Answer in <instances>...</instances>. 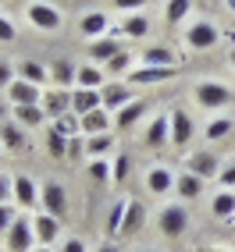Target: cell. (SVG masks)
<instances>
[{"instance_id": "5b68a950", "label": "cell", "mask_w": 235, "mask_h": 252, "mask_svg": "<svg viewBox=\"0 0 235 252\" xmlns=\"http://www.w3.org/2000/svg\"><path fill=\"white\" fill-rule=\"evenodd\" d=\"M7 99L14 107H39L43 103V99H39V86H32V82H25V78H14L7 86Z\"/></svg>"}, {"instance_id": "f5cc1de1", "label": "cell", "mask_w": 235, "mask_h": 252, "mask_svg": "<svg viewBox=\"0 0 235 252\" xmlns=\"http://www.w3.org/2000/svg\"><path fill=\"white\" fill-rule=\"evenodd\" d=\"M228 7H232V11H235V0H228Z\"/></svg>"}, {"instance_id": "cb8c5ba5", "label": "cell", "mask_w": 235, "mask_h": 252, "mask_svg": "<svg viewBox=\"0 0 235 252\" xmlns=\"http://www.w3.org/2000/svg\"><path fill=\"white\" fill-rule=\"evenodd\" d=\"M68 146H72V139H68V135H61L57 128H50V135H46V149H50V157H54V160H68Z\"/></svg>"}, {"instance_id": "74e56055", "label": "cell", "mask_w": 235, "mask_h": 252, "mask_svg": "<svg viewBox=\"0 0 235 252\" xmlns=\"http://www.w3.org/2000/svg\"><path fill=\"white\" fill-rule=\"evenodd\" d=\"M128 163H132V160H128L125 153H118V160H114V181H118V185L128 178Z\"/></svg>"}, {"instance_id": "8992f818", "label": "cell", "mask_w": 235, "mask_h": 252, "mask_svg": "<svg viewBox=\"0 0 235 252\" xmlns=\"http://www.w3.org/2000/svg\"><path fill=\"white\" fill-rule=\"evenodd\" d=\"M43 114L46 117H54V121H57V117H64V114H72V93H64V89H50L46 96H43Z\"/></svg>"}, {"instance_id": "e0dca14e", "label": "cell", "mask_w": 235, "mask_h": 252, "mask_svg": "<svg viewBox=\"0 0 235 252\" xmlns=\"http://www.w3.org/2000/svg\"><path fill=\"white\" fill-rule=\"evenodd\" d=\"M143 114H146V99H132V103H128V107H121V110H118V117H114L118 131H128V128L143 117Z\"/></svg>"}, {"instance_id": "ffe728a7", "label": "cell", "mask_w": 235, "mask_h": 252, "mask_svg": "<svg viewBox=\"0 0 235 252\" xmlns=\"http://www.w3.org/2000/svg\"><path fill=\"white\" fill-rule=\"evenodd\" d=\"M171 185H175V174L171 171H167V167H154V171H150L146 174V189L150 192H171Z\"/></svg>"}, {"instance_id": "f546056e", "label": "cell", "mask_w": 235, "mask_h": 252, "mask_svg": "<svg viewBox=\"0 0 235 252\" xmlns=\"http://www.w3.org/2000/svg\"><path fill=\"white\" fill-rule=\"evenodd\" d=\"M14 117L25 125V128H36V125H43V107H14Z\"/></svg>"}, {"instance_id": "d4e9b609", "label": "cell", "mask_w": 235, "mask_h": 252, "mask_svg": "<svg viewBox=\"0 0 235 252\" xmlns=\"http://www.w3.org/2000/svg\"><path fill=\"white\" fill-rule=\"evenodd\" d=\"M0 142L7 149H22L25 146V131L18 125H11V121H0Z\"/></svg>"}, {"instance_id": "c3c4849f", "label": "cell", "mask_w": 235, "mask_h": 252, "mask_svg": "<svg viewBox=\"0 0 235 252\" xmlns=\"http://www.w3.org/2000/svg\"><path fill=\"white\" fill-rule=\"evenodd\" d=\"M4 114H7V107H4V99H0V121H4Z\"/></svg>"}, {"instance_id": "277c9868", "label": "cell", "mask_w": 235, "mask_h": 252, "mask_svg": "<svg viewBox=\"0 0 235 252\" xmlns=\"http://www.w3.org/2000/svg\"><path fill=\"white\" fill-rule=\"evenodd\" d=\"M186 227H189L186 206H164V210H160V231L167 234V238H182Z\"/></svg>"}, {"instance_id": "f35d334b", "label": "cell", "mask_w": 235, "mask_h": 252, "mask_svg": "<svg viewBox=\"0 0 235 252\" xmlns=\"http://www.w3.org/2000/svg\"><path fill=\"white\" fill-rule=\"evenodd\" d=\"M14 220H18V217H14V210H11L7 203H0V231H4V234H7Z\"/></svg>"}, {"instance_id": "7402d4cb", "label": "cell", "mask_w": 235, "mask_h": 252, "mask_svg": "<svg viewBox=\"0 0 235 252\" xmlns=\"http://www.w3.org/2000/svg\"><path fill=\"white\" fill-rule=\"evenodd\" d=\"M143 61H146V68H175V54L167 46H150Z\"/></svg>"}, {"instance_id": "bcb514c9", "label": "cell", "mask_w": 235, "mask_h": 252, "mask_svg": "<svg viewBox=\"0 0 235 252\" xmlns=\"http://www.w3.org/2000/svg\"><path fill=\"white\" fill-rule=\"evenodd\" d=\"M61 252H86V245H82V238H68L61 245Z\"/></svg>"}, {"instance_id": "d590c367", "label": "cell", "mask_w": 235, "mask_h": 252, "mask_svg": "<svg viewBox=\"0 0 235 252\" xmlns=\"http://www.w3.org/2000/svg\"><path fill=\"white\" fill-rule=\"evenodd\" d=\"M146 29H150V22L143 18V14H128V18H125V25H121V32H125V36H146Z\"/></svg>"}, {"instance_id": "8fae6325", "label": "cell", "mask_w": 235, "mask_h": 252, "mask_svg": "<svg viewBox=\"0 0 235 252\" xmlns=\"http://www.w3.org/2000/svg\"><path fill=\"white\" fill-rule=\"evenodd\" d=\"M100 96H104V110H121L132 103V93L128 86H121V82H111V86L100 89Z\"/></svg>"}, {"instance_id": "52a82bcc", "label": "cell", "mask_w": 235, "mask_h": 252, "mask_svg": "<svg viewBox=\"0 0 235 252\" xmlns=\"http://www.w3.org/2000/svg\"><path fill=\"white\" fill-rule=\"evenodd\" d=\"M164 142H171V114H157L146 128V146L150 149H160Z\"/></svg>"}, {"instance_id": "f907efd6", "label": "cell", "mask_w": 235, "mask_h": 252, "mask_svg": "<svg viewBox=\"0 0 235 252\" xmlns=\"http://www.w3.org/2000/svg\"><path fill=\"white\" fill-rule=\"evenodd\" d=\"M32 252H54V249H46V245H43V249H32Z\"/></svg>"}, {"instance_id": "7bdbcfd3", "label": "cell", "mask_w": 235, "mask_h": 252, "mask_svg": "<svg viewBox=\"0 0 235 252\" xmlns=\"http://www.w3.org/2000/svg\"><path fill=\"white\" fill-rule=\"evenodd\" d=\"M217 181H221L225 189H235V163H232V167H225V171L217 174Z\"/></svg>"}, {"instance_id": "484cf974", "label": "cell", "mask_w": 235, "mask_h": 252, "mask_svg": "<svg viewBox=\"0 0 235 252\" xmlns=\"http://www.w3.org/2000/svg\"><path fill=\"white\" fill-rule=\"evenodd\" d=\"M175 189H178L182 199H196L199 192H203V178H196V174H182V178L175 181Z\"/></svg>"}, {"instance_id": "6da1fadb", "label": "cell", "mask_w": 235, "mask_h": 252, "mask_svg": "<svg viewBox=\"0 0 235 252\" xmlns=\"http://www.w3.org/2000/svg\"><path fill=\"white\" fill-rule=\"evenodd\" d=\"M39 206H43V213H50V217H57V220H64V213H68V195H64V189H61L57 181L39 185Z\"/></svg>"}, {"instance_id": "83f0119b", "label": "cell", "mask_w": 235, "mask_h": 252, "mask_svg": "<svg viewBox=\"0 0 235 252\" xmlns=\"http://www.w3.org/2000/svg\"><path fill=\"white\" fill-rule=\"evenodd\" d=\"M18 75H22L25 82H32V86H43V82L50 78V71L43 68V64H36V61H25L22 68H18Z\"/></svg>"}, {"instance_id": "4316f807", "label": "cell", "mask_w": 235, "mask_h": 252, "mask_svg": "<svg viewBox=\"0 0 235 252\" xmlns=\"http://www.w3.org/2000/svg\"><path fill=\"white\" fill-rule=\"evenodd\" d=\"M89 54H93V61H114L121 54V46H118V39H96L89 46Z\"/></svg>"}, {"instance_id": "f6af8a7d", "label": "cell", "mask_w": 235, "mask_h": 252, "mask_svg": "<svg viewBox=\"0 0 235 252\" xmlns=\"http://www.w3.org/2000/svg\"><path fill=\"white\" fill-rule=\"evenodd\" d=\"M146 0H114V7L118 11H136V7H143Z\"/></svg>"}, {"instance_id": "11a10c76", "label": "cell", "mask_w": 235, "mask_h": 252, "mask_svg": "<svg viewBox=\"0 0 235 252\" xmlns=\"http://www.w3.org/2000/svg\"><path fill=\"white\" fill-rule=\"evenodd\" d=\"M0 160H4V153H0Z\"/></svg>"}, {"instance_id": "ee69618b", "label": "cell", "mask_w": 235, "mask_h": 252, "mask_svg": "<svg viewBox=\"0 0 235 252\" xmlns=\"http://www.w3.org/2000/svg\"><path fill=\"white\" fill-rule=\"evenodd\" d=\"M0 39H4V43H11V39H14V25H11L7 18H0Z\"/></svg>"}, {"instance_id": "ab89813d", "label": "cell", "mask_w": 235, "mask_h": 252, "mask_svg": "<svg viewBox=\"0 0 235 252\" xmlns=\"http://www.w3.org/2000/svg\"><path fill=\"white\" fill-rule=\"evenodd\" d=\"M11 195H14V178H4V174H0V203H7Z\"/></svg>"}, {"instance_id": "603a6c76", "label": "cell", "mask_w": 235, "mask_h": 252, "mask_svg": "<svg viewBox=\"0 0 235 252\" xmlns=\"http://www.w3.org/2000/svg\"><path fill=\"white\" fill-rule=\"evenodd\" d=\"M125 210H128V199H118L107 213V238H118L121 234V224H125Z\"/></svg>"}, {"instance_id": "7dc6e473", "label": "cell", "mask_w": 235, "mask_h": 252, "mask_svg": "<svg viewBox=\"0 0 235 252\" xmlns=\"http://www.w3.org/2000/svg\"><path fill=\"white\" fill-rule=\"evenodd\" d=\"M14 82V71L7 68V64H0V86H11Z\"/></svg>"}, {"instance_id": "b9f144b4", "label": "cell", "mask_w": 235, "mask_h": 252, "mask_svg": "<svg viewBox=\"0 0 235 252\" xmlns=\"http://www.w3.org/2000/svg\"><path fill=\"white\" fill-rule=\"evenodd\" d=\"M107 68H111L114 75H118V71H125V68H128V54H125V50H121V54H118L114 61H107Z\"/></svg>"}, {"instance_id": "7a4b0ae2", "label": "cell", "mask_w": 235, "mask_h": 252, "mask_svg": "<svg viewBox=\"0 0 235 252\" xmlns=\"http://www.w3.org/2000/svg\"><path fill=\"white\" fill-rule=\"evenodd\" d=\"M196 103L203 110H221L232 103V89L217 86V82H203V86H196Z\"/></svg>"}, {"instance_id": "816d5d0a", "label": "cell", "mask_w": 235, "mask_h": 252, "mask_svg": "<svg viewBox=\"0 0 235 252\" xmlns=\"http://www.w3.org/2000/svg\"><path fill=\"white\" fill-rule=\"evenodd\" d=\"M199 252H225V249H199Z\"/></svg>"}, {"instance_id": "44dd1931", "label": "cell", "mask_w": 235, "mask_h": 252, "mask_svg": "<svg viewBox=\"0 0 235 252\" xmlns=\"http://www.w3.org/2000/svg\"><path fill=\"white\" fill-rule=\"evenodd\" d=\"M143 227V203L139 199H128V210H125V224H121V238L136 234Z\"/></svg>"}, {"instance_id": "9a60e30c", "label": "cell", "mask_w": 235, "mask_h": 252, "mask_svg": "<svg viewBox=\"0 0 235 252\" xmlns=\"http://www.w3.org/2000/svg\"><path fill=\"white\" fill-rule=\"evenodd\" d=\"M193 139V117L186 110H175L171 114V142L175 146H186Z\"/></svg>"}, {"instance_id": "9f6ffc18", "label": "cell", "mask_w": 235, "mask_h": 252, "mask_svg": "<svg viewBox=\"0 0 235 252\" xmlns=\"http://www.w3.org/2000/svg\"><path fill=\"white\" fill-rule=\"evenodd\" d=\"M0 252H7V249H0Z\"/></svg>"}, {"instance_id": "60d3db41", "label": "cell", "mask_w": 235, "mask_h": 252, "mask_svg": "<svg viewBox=\"0 0 235 252\" xmlns=\"http://www.w3.org/2000/svg\"><path fill=\"white\" fill-rule=\"evenodd\" d=\"M82 153H86V142L75 135V139H72V146H68V160H82Z\"/></svg>"}, {"instance_id": "e575fe53", "label": "cell", "mask_w": 235, "mask_h": 252, "mask_svg": "<svg viewBox=\"0 0 235 252\" xmlns=\"http://www.w3.org/2000/svg\"><path fill=\"white\" fill-rule=\"evenodd\" d=\"M186 14H189V0H167V7H164V18L167 22H182V18H186Z\"/></svg>"}, {"instance_id": "db71d44e", "label": "cell", "mask_w": 235, "mask_h": 252, "mask_svg": "<svg viewBox=\"0 0 235 252\" xmlns=\"http://www.w3.org/2000/svg\"><path fill=\"white\" fill-rule=\"evenodd\" d=\"M232 68H235V50H232Z\"/></svg>"}, {"instance_id": "7c38bea8", "label": "cell", "mask_w": 235, "mask_h": 252, "mask_svg": "<svg viewBox=\"0 0 235 252\" xmlns=\"http://www.w3.org/2000/svg\"><path fill=\"white\" fill-rule=\"evenodd\" d=\"M186 171L189 174H196V178H217V174H221V171H217V160L210 157V153H193L189 160H186Z\"/></svg>"}, {"instance_id": "d6a6232c", "label": "cell", "mask_w": 235, "mask_h": 252, "mask_svg": "<svg viewBox=\"0 0 235 252\" xmlns=\"http://www.w3.org/2000/svg\"><path fill=\"white\" fill-rule=\"evenodd\" d=\"M89 178L100 181V185L111 181V178H114V163H107V160H89Z\"/></svg>"}, {"instance_id": "9c48e42d", "label": "cell", "mask_w": 235, "mask_h": 252, "mask_svg": "<svg viewBox=\"0 0 235 252\" xmlns=\"http://www.w3.org/2000/svg\"><path fill=\"white\" fill-rule=\"evenodd\" d=\"M14 203L25 206V210H32V206L39 203V189H36V181H32L29 174H18V178H14Z\"/></svg>"}, {"instance_id": "f1b7e54d", "label": "cell", "mask_w": 235, "mask_h": 252, "mask_svg": "<svg viewBox=\"0 0 235 252\" xmlns=\"http://www.w3.org/2000/svg\"><path fill=\"white\" fill-rule=\"evenodd\" d=\"M75 68H72V64H64V61H57L54 64V68H50V78H54V86L57 89H64V86H68V82H75Z\"/></svg>"}, {"instance_id": "836d02e7", "label": "cell", "mask_w": 235, "mask_h": 252, "mask_svg": "<svg viewBox=\"0 0 235 252\" xmlns=\"http://www.w3.org/2000/svg\"><path fill=\"white\" fill-rule=\"evenodd\" d=\"M107 29V18L100 11H93V14H86V18H82V32H86V36H100V32Z\"/></svg>"}, {"instance_id": "1f68e13d", "label": "cell", "mask_w": 235, "mask_h": 252, "mask_svg": "<svg viewBox=\"0 0 235 252\" xmlns=\"http://www.w3.org/2000/svg\"><path fill=\"white\" fill-rule=\"evenodd\" d=\"M75 82H78V89H100V82H104V75H100L96 68H78Z\"/></svg>"}, {"instance_id": "ac0fdd59", "label": "cell", "mask_w": 235, "mask_h": 252, "mask_svg": "<svg viewBox=\"0 0 235 252\" xmlns=\"http://www.w3.org/2000/svg\"><path fill=\"white\" fill-rule=\"evenodd\" d=\"M128 78L136 82V86H154V82H164V78H175V68H136L128 71Z\"/></svg>"}, {"instance_id": "ba28073f", "label": "cell", "mask_w": 235, "mask_h": 252, "mask_svg": "<svg viewBox=\"0 0 235 252\" xmlns=\"http://www.w3.org/2000/svg\"><path fill=\"white\" fill-rule=\"evenodd\" d=\"M100 107H104L100 89H75V93H72V110H75L78 117H86V114H93V110H100Z\"/></svg>"}, {"instance_id": "4dcf8cb0", "label": "cell", "mask_w": 235, "mask_h": 252, "mask_svg": "<svg viewBox=\"0 0 235 252\" xmlns=\"http://www.w3.org/2000/svg\"><path fill=\"white\" fill-rule=\"evenodd\" d=\"M111 146H114L111 135H93V139H86V153H89V160H100Z\"/></svg>"}, {"instance_id": "d6986e66", "label": "cell", "mask_w": 235, "mask_h": 252, "mask_svg": "<svg viewBox=\"0 0 235 252\" xmlns=\"http://www.w3.org/2000/svg\"><path fill=\"white\" fill-rule=\"evenodd\" d=\"M210 213L221 217V220H235V192H232V189L217 192V195L210 199Z\"/></svg>"}, {"instance_id": "8d00e7d4", "label": "cell", "mask_w": 235, "mask_h": 252, "mask_svg": "<svg viewBox=\"0 0 235 252\" xmlns=\"http://www.w3.org/2000/svg\"><path fill=\"white\" fill-rule=\"evenodd\" d=\"M228 131H232V121H228V117H217V121H210V125H207L203 135H207V139H225Z\"/></svg>"}, {"instance_id": "2e32d148", "label": "cell", "mask_w": 235, "mask_h": 252, "mask_svg": "<svg viewBox=\"0 0 235 252\" xmlns=\"http://www.w3.org/2000/svg\"><path fill=\"white\" fill-rule=\"evenodd\" d=\"M32 231H36V238L43 242V245H50L61 234V220L57 217H50V213H39L36 220H32Z\"/></svg>"}, {"instance_id": "3957f363", "label": "cell", "mask_w": 235, "mask_h": 252, "mask_svg": "<svg viewBox=\"0 0 235 252\" xmlns=\"http://www.w3.org/2000/svg\"><path fill=\"white\" fill-rule=\"evenodd\" d=\"M32 220H25V217H18V220L11 224L7 238H4V249L7 252H32Z\"/></svg>"}, {"instance_id": "4fadbf2b", "label": "cell", "mask_w": 235, "mask_h": 252, "mask_svg": "<svg viewBox=\"0 0 235 252\" xmlns=\"http://www.w3.org/2000/svg\"><path fill=\"white\" fill-rule=\"evenodd\" d=\"M217 43V29L210 25V22H196L193 29H189V46L193 50H210Z\"/></svg>"}, {"instance_id": "681fc988", "label": "cell", "mask_w": 235, "mask_h": 252, "mask_svg": "<svg viewBox=\"0 0 235 252\" xmlns=\"http://www.w3.org/2000/svg\"><path fill=\"white\" fill-rule=\"evenodd\" d=\"M100 252H118V249H114V245H111V242H107V245H104V249H100Z\"/></svg>"}, {"instance_id": "5bb4252c", "label": "cell", "mask_w": 235, "mask_h": 252, "mask_svg": "<svg viewBox=\"0 0 235 252\" xmlns=\"http://www.w3.org/2000/svg\"><path fill=\"white\" fill-rule=\"evenodd\" d=\"M107 128H111V114H107L104 107L82 117V135H86V139H93V135H107Z\"/></svg>"}, {"instance_id": "30bf717a", "label": "cell", "mask_w": 235, "mask_h": 252, "mask_svg": "<svg viewBox=\"0 0 235 252\" xmlns=\"http://www.w3.org/2000/svg\"><path fill=\"white\" fill-rule=\"evenodd\" d=\"M25 14H29V22L36 25V29H46V32L61 25V14L50 7V4H29V11H25Z\"/></svg>"}]
</instances>
